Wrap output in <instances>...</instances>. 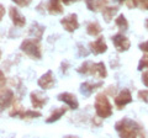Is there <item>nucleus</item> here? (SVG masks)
Wrapping results in <instances>:
<instances>
[{
    "mask_svg": "<svg viewBox=\"0 0 148 138\" xmlns=\"http://www.w3.org/2000/svg\"><path fill=\"white\" fill-rule=\"evenodd\" d=\"M78 47H79V48H78V51H79V57H86L88 54H89V52H90V51L83 49L84 47H83L82 44H78Z\"/></svg>",
    "mask_w": 148,
    "mask_h": 138,
    "instance_id": "nucleus-27",
    "label": "nucleus"
},
{
    "mask_svg": "<svg viewBox=\"0 0 148 138\" xmlns=\"http://www.w3.org/2000/svg\"><path fill=\"white\" fill-rule=\"evenodd\" d=\"M119 12V6H105L104 10L101 11V14H103V17L105 22H111L114 19V16L116 15V14Z\"/></svg>",
    "mask_w": 148,
    "mask_h": 138,
    "instance_id": "nucleus-18",
    "label": "nucleus"
},
{
    "mask_svg": "<svg viewBox=\"0 0 148 138\" xmlns=\"http://www.w3.org/2000/svg\"><path fill=\"white\" fill-rule=\"evenodd\" d=\"M15 95L11 89H3L1 90V110L9 107L15 101Z\"/></svg>",
    "mask_w": 148,
    "mask_h": 138,
    "instance_id": "nucleus-15",
    "label": "nucleus"
},
{
    "mask_svg": "<svg viewBox=\"0 0 148 138\" xmlns=\"http://www.w3.org/2000/svg\"><path fill=\"white\" fill-rule=\"evenodd\" d=\"M115 25H116L119 27V30H121V31L128 30V21L123 14H120L116 19H115Z\"/></svg>",
    "mask_w": 148,
    "mask_h": 138,
    "instance_id": "nucleus-22",
    "label": "nucleus"
},
{
    "mask_svg": "<svg viewBox=\"0 0 148 138\" xmlns=\"http://www.w3.org/2000/svg\"><path fill=\"white\" fill-rule=\"evenodd\" d=\"M137 96H138V99H140L141 101L148 104V90H140L137 93Z\"/></svg>",
    "mask_w": 148,
    "mask_h": 138,
    "instance_id": "nucleus-25",
    "label": "nucleus"
},
{
    "mask_svg": "<svg viewBox=\"0 0 148 138\" xmlns=\"http://www.w3.org/2000/svg\"><path fill=\"white\" fill-rule=\"evenodd\" d=\"M37 84L42 90H49L52 89L54 84H56V78L52 70H48L43 75H41V78L37 80Z\"/></svg>",
    "mask_w": 148,
    "mask_h": 138,
    "instance_id": "nucleus-8",
    "label": "nucleus"
},
{
    "mask_svg": "<svg viewBox=\"0 0 148 138\" xmlns=\"http://www.w3.org/2000/svg\"><path fill=\"white\" fill-rule=\"evenodd\" d=\"M115 106H116L119 110H122L126 105L132 102V94L128 89H123L120 93L115 96Z\"/></svg>",
    "mask_w": 148,
    "mask_h": 138,
    "instance_id": "nucleus-6",
    "label": "nucleus"
},
{
    "mask_svg": "<svg viewBox=\"0 0 148 138\" xmlns=\"http://www.w3.org/2000/svg\"><path fill=\"white\" fill-rule=\"evenodd\" d=\"M111 41H112V43L115 46V48H116V51L120 52V53L127 52V51L130 49V47H131V42H130V40L123 33H121V32L114 35L112 37H111Z\"/></svg>",
    "mask_w": 148,
    "mask_h": 138,
    "instance_id": "nucleus-4",
    "label": "nucleus"
},
{
    "mask_svg": "<svg viewBox=\"0 0 148 138\" xmlns=\"http://www.w3.org/2000/svg\"><path fill=\"white\" fill-rule=\"evenodd\" d=\"M117 1H119L120 4H123V3H126V1H127V0H117Z\"/></svg>",
    "mask_w": 148,
    "mask_h": 138,
    "instance_id": "nucleus-33",
    "label": "nucleus"
},
{
    "mask_svg": "<svg viewBox=\"0 0 148 138\" xmlns=\"http://www.w3.org/2000/svg\"><path fill=\"white\" fill-rule=\"evenodd\" d=\"M110 0H85V5L92 12L103 11L105 6L109 5Z\"/></svg>",
    "mask_w": 148,
    "mask_h": 138,
    "instance_id": "nucleus-14",
    "label": "nucleus"
},
{
    "mask_svg": "<svg viewBox=\"0 0 148 138\" xmlns=\"http://www.w3.org/2000/svg\"><path fill=\"white\" fill-rule=\"evenodd\" d=\"M140 6L148 11V0H140Z\"/></svg>",
    "mask_w": 148,
    "mask_h": 138,
    "instance_id": "nucleus-30",
    "label": "nucleus"
},
{
    "mask_svg": "<svg viewBox=\"0 0 148 138\" xmlns=\"http://www.w3.org/2000/svg\"><path fill=\"white\" fill-rule=\"evenodd\" d=\"M94 107L96 116L100 118H109L112 115V106H111L108 95L105 93H99L95 96Z\"/></svg>",
    "mask_w": 148,
    "mask_h": 138,
    "instance_id": "nucleus-3",
    "label": "nucleus"
},
{
    "mask_svg": "<svg viewBox=\"0 0 148 138\" xmlns=\"http://www.w3.org/2000/svg\"><path fill=\"white\" fill-rule=\"evenodd\" d=\"M101 31H103V29H101V26L98 21H91L86 25V33L91 36V37L99 36L101 33Z\"/></svg>",
    "mask_w": 148,
    "mask_h": 138,
    "instance_id": "nucleus-19",
    "label": "nucleus"
},
{
    "mask_svg": "<svg viewBox=\"0 0 148 138\" xmlns=\"http://www.w3.org/2000/svg\"><path fill=\"white\" fill-rule=\"evenodd\" d=\"M41 116H42V113L40 111H36V110H22L18 117L22 120H31V118H38Z\"/></svg>",
    "mask_w": 148,
    "mask_h": 138,
    "instance_id": "nucleus-21",
    "label": "nucleus"
},
{
    "mask_svg": "<svg viewBox=\"0 0 148 138\" xmlns=\"http://www.w3.org/2000/svg\"><path fill=\"white\" fill-rule=\"evenodd\" d=\"M75 1H78V0H62V3L64 4V5H71V4L75 3Z\"/></svg>",
    "mask_w": 148,
    "mask_h": 138,
    "instance_id": "nucleus-31",
    "label": "nucleus"
},
{
    "mask_svg": "<svg viewBox=\"0 0 148 138\" xmlns=\"http://www.w3.org/2000/svg\"><path fill=\"white\" fill-rule=\"evenodd\" d=\"M138 48H140L142 52L148 53V41H145V42L140 43V44H138Z\"/></svg>",
    "mask_w": 148,
    "mask_h": 138,
    "instance_id": "nucleus-28",
    "label": "nucleus"
},
{
    "mask_svg": "<svg viewBox=\"0 0 148 138\" xmlns=\"http://www.w3.org/2000/svg\"><path fill=\"white\" fill-rule=\"evenodd\" d=\"M43 32H45V26L37 24V22H32L30 31H29V33L32 36V38L41 41L42 40V36H43Z\"/></svg>",
    "mask_w": 148,
    "mask_h": 138,
    "instance_id": "nucleus-17",
    "label": "nucleus"
},
{
    "mask_svg": "<svg viewBox=\"0 0 148 138\" xmlns=\"http://www.w3.org/2000/svg\"><path fill=\"white\" fill-rule=\"evenodd\" d=\"M67 112V109L66 107H58V109H56L54 111L49 115V116L46 118V123H53L56 121H58L61 117H63L64 115H66Z\"/></svg>",
    "mask_w": 148,
    "mask_h": 138,
    "instance_id": "nucleus-20",
    "label": "nucleus"
},
{
    "mask_svg": "<svg viewBox=\"0 0 148 138\" xmlns=\"http://www.w3.org/2000/svg\"><path fill=\"white\" fill-rule=\"evenodd\" d=\"M30 101L34 109H42L48 102V98L40 91H32L30 94Z\"/></svg>",
    "mask_w": 148,
    "mask_h": 138,
    "instance_id": "nucleus-11",
    "label": "nucleus"
},
{
    "mask_svg": "<svg viewBox=\"0 0 148 138\" xmlns=\"http://www.w3.org/2000/svg\"><path fill=\"white\" fill-rule=\"evenodd\" d=\"M61 25L63 26V29L69 33L77 31L79 29V21H78V15L77 14H69V15L64 16L63 19H61Z\"/></svg>",
    "mask_w": 148,
    "mask_h": 138,
    "instance_id": "nucleus-5",
    "label": "nucleus"
},
{
    "mask_svg": "<svg viewBox=\"0 0 148 138\" xmlns=\"http://www.w3.org/2000/svg\"><path fill=\"white\" fill-rule=\"evenodd\" d=\"M89 51L95 54V56H99V54H103L108 51V44L105 42V38L103 36H99L95 41H91L89 43Z\"/></svg>",
    "mask_w": 148,
    "mask_h": 138,
    "instance_id": "nucleus-7",
    "label": "nucleus"
},
{
    "mask_svg": "<svg viewBox=\"0 0 148 138\" xmlns=\"http://www.w3.org/2000/svg\"><path fill=\"white\" fill-rule=\"evenodd\" d=\"M62 0H49L47 5V11L51 15H61L63 12V6H62Z\"/></svg>",
    "mask_w": 148,
    "mask_h": 138,
    "instance_id": "nucleus-16",
    "label": "nucleus"
},
{
    "mask_svg": "<svg viewBox=\"0 0 148 138\" xmlns=\"http://www.w3.org/2000/svg\"><path fill=\"white\" fill-rule=\"evenodd\" d=\"M148 68V53L145 54V56H142V58L140 59V62H138V70H143V69H147Z\"/></svg>",
    "mask_w": 148,
    "mask_h": 138,
    "instance_id": "nucleus-24",
    "label": "nucleus"
},
{
    "mask_svg": "<svg viewBox=\"0 0 148 138\" xmlns=\"http://www.w3.org/2000/svg\"><path fill=\"white\" fill-rule=\"evenodd\" d=\"M115 130L119 133L120 137L131 138V137H145L143 127L137 121L125 117L115 123Z\"/></svg>",
    "mask_w": 148,
    "mask_h": 138,
    "instance_id": "nucleus-1",
    "label": "nucleus"
},
{
    "mask_svg": "<svg viewBox=\"0 0 148 138\" xmlns=\"http://www.w3.org/2000/svg\"><path fill=\"white\" fill-rule=\"evenodd\" d=\"M21 52H24L29 58L34 61H40L42 58V48H41L40 41L35 38H26L20 44Z\"/></svg>",
    "mask_w": 148,
    "mask_h": 138,
    "instance_id": "nucleus-2",
    "label": "nucleus"
},
{
    "mask_svg": "<svg viewBox=\"0 0 148 138\" xmlns=\"http://www.w3.org/2000/svg\"><path fill=\"white\" fill-rule=\"evenodd\" d=\"M146 27H147V29H148V19L146 20Z\"/></svg>",
    "mask_w": 148,
    "mask_h": 138,
    "instance_id": "nucleus-34",
    "label": "nucleus"
},
{
    "mask_svg": "<svg viewBox=\"0 0 148 138\" xmlns=\"http://www.w3.org/2000/svg\"><path fill=\"white\" fill-rule=\"evenodd\" d=\"M58 101H62L67 105L71 110H78L79 109V101H78L77 96L72 93H61L57 96Z\"/></svg>",
    "mask_w": 148,
    "mask_h": 138,
    "instance_id": "nucleus-9",
    "label": "nucleus"
},
{
    "mask_svg": "<svg viewBox=\"0 0 148 138\" xmlns=\"http://www.w3.org/2000/svg\"><path fill=\"white\" fill-rule=\"evenodd\" d=\"M9 15H10V19L12 21L14 26H16V27H24L26 25V17L22 15L20 11H18L17 8L11 6L10 10H9Z\"/></svg>",
    "mask_w": 148,
    "mask_h": 138,
    "instance_id": "nucleus-12",
    "label": "nucleus"
},
{
    "mask_svg": "<svg viewBox=\"0 0 148 138\" xmlns=\"http://www.w3.org/2000/svg\"><path fill=\"white\" fill-rule=\"evenodd\" d=\"M89 74L98 77L100 79H105L108 77V69L104 62H98V63H91L90 62V68H89Z\"/></svg>",
    "mask_w": 148,
    "mask_h": 138,
    "instance_id": "nucleus-10",
    "label": "nucleus"
},
{
    "mask_svg": "<svg viewBox=\"0 0 148 138\" xmlns=\"http://www.w3.org/2000/svg\"><path fill=\"white\" fill-rule=\"evenodd\" d=\"M103 86V83L99 81V83H90V81H85V83H82L80 84V93L86 96V98H89V96L96 91L99 88Z\"/></svg>",
    "mask_w": 148,
    "mask_h": 138,
    "instance_id": "nucleus-13",
    "label": "nucleus"
},
{
    "mask_svg": "<svg viewBox=\"0 0 148 138\" xmlns=\"http://www.w3.org/2000/svg\"><path fill=\"white\" fill-rule=\"evenodd\" d=\"M89 68H90V62H84L83 64H80L79 68H77V72L79 73V74L88 75L89 74Z\"/></svg>",
    "mask_w": 148,
    "mask_h": 138,
    "instance_id": "nucleus-23",
    "label": "nucleus"
},
{
    "mask_svg": "<svg viewBox=\"0 0 148 138\" xmlns=\"http://www.w3.org/2000/svg\"><path fill=\"white\" fill-rule=\"evenodd\" d=\"M12 1L15 3L17 6H20V8H26V6H29L30 4L32 3V0H12Z\"/></svg>",
    "mask_w": 148,
    "mask_h": 138,
    "instance_id": "nucleus-26",
    "label": "nucleus"
},
{
    "mask_svg": "<svg viewBox=\"0 0 148 138\" xmlns=\"http://www.w3.org/2000/svg\"><path fill=\"white\" fill-rule=\"evenodd\" d=\"M142 83L145 84L146 88H148V70H145L142 73Z\"/></svg>",
    "mask_w": 148,
    "mask_h": 138,
    "instance_id": "nucleus-29",
    "label": "nucleus"
},
{
    "mask_svg": "<svg viewBox=\"0 0 148 138\" xmlns=\"http://www.w3.org/2000/svg\"><path fill=\"white\" fill-rule=\"evenodd\" d=\"M4 17V5H1V19Z\"/></svg>",
    "mask_w": 148,
    "mask_h": 138,
    "instance_id": "nucleus-32",
    "label": "nucleus"
}]
</instances>
